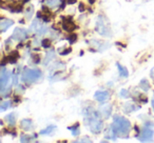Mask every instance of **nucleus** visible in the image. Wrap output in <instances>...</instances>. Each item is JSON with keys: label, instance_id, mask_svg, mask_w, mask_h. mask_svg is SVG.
<instances>
[{"label": "nucleus", "instance_id": "1", "mask_svg": "<svg viewBox=\"0 0 154 143\" xmlns=\"http://www.w3.org/2000/svg\"><path fill=\"white\" fill-rule=\"evenodd\" d=\"M111 127L113 128L114 132L116 133V135L118 137L127 138L129 133H130L131 124L129 122V120H127L126 118L122 117V116H115Z\"/></svg>", "mask_w": 154, "mask_h": 143}, {"label": "nucleus", "instance_id": "2", "mask_svg": "<svg viewBox=\"0 0 154 143\" xmlns=\"http://www.w3.org/2000/svg\"><path fill=\"white\" fill-rule=\"evenodd\" d=\"M86 121L87 124L90 127L91 132L94 133V134H98L101 132V128H103V122L99 119L98 114L95 111H93L92 109H89V112L86 113Z\"/></svg>", "mask_w": 154, "mask_h": 143}, {"label": "nucleus", "instance_id": "3", "mask_svg": "<svg viewBox=\"0 0 154 143\" xmlns=\"http://www.w3.org/2000/svg\"><path fill=\"white\" fill-rule=\"evenodd\" d=\"M40 77L41 72L39 70H24V72L22 73V80L28 83L36 81Z\"/></svg>", "mask_w": 154, "mask_h": 143}, {"label": "nucleus", "instance_id": "4", "mask_svg": "<svg viewBox=\"0 0 154 143\" xmlns=\"http://www.w3.org/2000/svg\"><path fill=\"white\" fill-rule=\"evenodd\" d=\"M63 19V22H62V28L66 32H73L74 30H76L77 26L74 24V22L71 20L70 17H66V18H62Z\"/></svg>", "mask_w": 154, "mask_h": 143}, {"label": "nucleus", "instance_id": "5", "mask_svg": "<svg viewBox=\"0 0 154 143\" xmlns=\"http://www.w3.org/2000/svg\"><path fill=\"white\" fill-rule=\"evenodd\" d=\"M140 141L143 142H148V141H151L153 138V130H150V128H143L140 133Z\"/></svg>", "mask_w": 154, "mask_h": 143}, {"label": "nucleus", "instance_id": "6", "mask_svg": "<svg viewBox=\"0 0 154 143\" xmlns=\"http://www.w3.org/2000/svg\"><path fill=\"white\" fill-rule=\"evenodd\" d=\"M26 32L24 30H22V28H17V30L14 31V34L12 35V38L13 39H16V40L18 41H21L23 40V39L26 38Z\"/></svg>", "mask_w": 154, "mask_h": 143}, {"label": "nucleus", "instance_id": "7", "mask_svg": "<svg viewBox=\"0 0 154 143\" xmlns=\"http://www.w3.org/2000/svg\"><path fill=\"white\" fill-rule=\"evenodd\" d=\"M9 78H10V75L7 73L5 68L2 67V70H1V79H0V84H1V91L5 90V85H7L8 81H9Z\"/></svg>", "mask_w": 154, "mask_h": 143}, {"label": "nucleus", "instance_id": "8", "mask_svg": "<svg viewBox=\"0 0 154 143\" xmlns=\"http://www.w3.org/2000/svg\"><path fill=\"white\" fill-rule=\"evenodd\" d=\"M94 97L97 101L103 102V101H106L108 98H109V93L106 92V91H97V92L95 93Z\"/></svg>", "mask_w": 154, "mask_h": 143}, {"label": "nucleus", "instance_id": "9", "mask_svg": "<svg viewBox=\"0 0 154 143\" xmlns=\"http://www.w3.org/2000/svg\"><path fill=\"white\" fill-rule=\"evenodd\" d=\"M18 58H19V53H18L17 51H14L8 56L7 60H8V62H10V63H15V62H17Z\"/></svg>", "mask_w": 154, "mask_h": 143}, {"label": "nucleus", "instance_id": "10", "mask_svg": "<svg viewBox=\"0 0 154 143\" xmlns=\"http://www.w3.org/2000/svg\"><path fill=\"white\" fill-rule=\"evenodd\" d=\"M13 24H14L13 20H2V21L0 22V28H1V32L7 31L8 28H9L11 25H13Z\"/></svg>", "mask_w": 154, "mask_h": 143}, {"label": "nucleus", "instance_id": "11", "mask_svg": "<svg viewBox=\"0 0 154 143\" xmlns=\"http://www.w3.org/2000/svg\"><path fill=\"white\" fill-rule=\"evenodd\" d=\"M116 66L118 67V70H119V75L122 76V77H128V70H127V67H125V66H122V64L119 63H116Z\"/></svg>", "mask_w": 154, "mask_h": 143}, {"label": "nucleus", "instance_id": "12", "mask_svg": "<svg viewBox=\"0 0 154 143\" xmlns=\"http://www.w3.org/2000/svg\"><path fill=\"white\" fill-rule=\"evenodd\" d=\"M7 120H8V122H9V125H11V126L15 125V123H16L15 113H11L9 116H7Z\"/></svg>", "mask_w": 154, "mask_h": 143}, {"label": "nucleus", "instance_id": "13", "mask_svg": "<svg viewBox=\"0 0 154 143\" xmlns=\"http://www.w3.org/2000/svg\"><path fill=\"white\" fill-rule=\"evenodd\" d=\"M116 136H117V135H116V133L114 132V130L112 127L109 128V130H107V133H106V135H105V137L107 139H115Z\"/></svg>", "mask_w": 154, "mask_h": 143}, {"label": "nucleus", "instance_id": "14", "mask_svg": "<svg viewBox=\"0 0 154 143\" xmlns=\"http://www.w3.org/2000/svg\"><path fill=\"white\" fill-rule=\"evenodd\" d=\"M31 126H32V121L30 119H24L21 121V127L23 130H28L29 128H31Z\"/></svg>", "mask_w": 154, "mask_h": 143}, {"label": "nucleus", "instance_id": "15", "mask_svg": "<svg viewBox=\"0 0 154 143\" xmlns=\"http://www.w3.org/2000/svg\"><path fill=\"white\" fill-rule=\"evenodd\" d=\"M55 128H56V126H55V125L49 126V127H47V128H45V130H41L40 134H41V135H47V134H50V133L53 132V130H55Z\"/></svg>", "mask_w": 154, "mask_h": 143}, {"label": "nucleus", "instance_id": "16", "mask_svg": "<svg viewBox=\"0 0 154 143\" xmlns=\"http://www.w3.org/2000/svg\"><path fill=\"white\" fill-rule=\"evenodd\" d=\"M51 44H52L51 40H50V39H48V38L43 39V40L41 41V45H42L45 49H48V47H50V46H51Z\"/></svg>", "mask_w": 154, "mask_h": 143}, {"label": "nucleus", "instance_id": "17", "mask_svg": "<svg viewBox=\"0 0 154 143\" xmlns=\"http://www.w3.org/2000/svg\"><path fill=\"white\" fill-rule=\"evenodd\" d=\"M47 4L51 7H56L58 4H59V2L56 1V0H49V1H47Z\"/></svg>", "mask_w": 154, "mask_h": 143}, {"label": "nucleus", "instance_id": "18", "mask_svg": "<svg viewBox=\"0 0 154 143\" xmlns=\"http://www.w3.org/2000/svg\"><path fill=\"white\" fill-rule=\"evenodd\" d=\"M68 40H69V42H70V43H74L75 41L77 40V35L72 34L71 36H69V37H68Z\"/></svg>", "mask_w": 154, "mask_h": 143}, {"label": "nucleus", "instance_id": "19", "mask_svg": "<svg viewBox=\"0 0 154 143\" xmlns=\"http://www.w3.org/2000/svg\"><path fill=\"white\" fill-rule=\"evenodd\" d=\"M10 106H11V102H10V101H5V102H2V104H1V109L5 111V109Z\"/></svg>", "mask_w": 154, "mask_h": 143}, {"label": "nucleus", "instance_id": "20", "mask_svg": "<svg viewBox=\"0 0 154 143\" xmlns=\"http://www.w3.org/2000/svg\"><path fill=\"white\" fill-rule=\"evenodd\" d=\"M32 140V136H24V135H22L21 136V142H28V141H31Z\"/></svg>", "mask_w": 154, "mask_h": 143}, {"label": "nucleus", "instance_id": "21", "mask_svg": "<svg viewBox=\"0 0 154 143\" xmlns=\"http://www.w3.org/2000/svg\"><path fill=\"white\" fill-rule=\"evenodd\" d=\"M33 60H34L35 63H39V62H40V56H39L38 54H34V55H33Z\"/></svg>", "mask_w": 154, "mask_h": 143}, {"label": "nucleus", "instance_id": "22", "mask_svg": "<svg viewBox=\"0 0 154 143\" xmlns=\"http://www.w3.org/2000/svg\"><path fill=\"white\" fill-rule=\"evenodd\" d=\"M78 9H79V12H85V9H86V7H85V5H84V3H79V7H78Z\"/></svg>", "mask_w": 154, "mask_h": 143}, {"label": "nucleus", "instance_id": "23", "mask_svg": "<svg viewBox=\"0 0 154 143\" xmlns=\"http://www.w3.org/2000/svg\"><path fill=\"white\" fill-rule=\"evenodd\" d=\"M120 94L122 95V97H124V98H127V97H129L128 92H126V91H125V90H122V92H120Z\"/></svg>", "mask_w": 154, "mask_h": 143}, {"label": "nucleus", "instance_id": "24", "mask_svg": "<svg viewBox=\"0 0 154 143\" xmlns=\"http://www.w3.org/2000/svg\"><path fill=\"white\" fill-rule=\"evenodd\" d=\"M72 52V49H66V51H63V52H61V55H68L69 53H71Z\"/></svg>", "mask_w": 154, "mask_h": 143}, {"label": "nucleus", "instance_id": "25", "mask_svg": "<svg viewBox=\"0 0 154 143\" xmlns=\"http://www.w3.org/2000/svg\"><path fill=\"white\" fill-rule=\"evenodd\" d=\"M76 2H77V0H68V1H66L68 4H74V3H76Z\"/></svg>", "mask_w": 154, "mask_h": 143}, {"label": "nucleus", "instance_id": "26", "mask_svg": "<svg viewBox=\"0 0 154 143\" xmlns=\"http://www.w3.org/2000/svg\"><path fill=\"white\" fill-rule=\"evenodd\" d=\"M151 78H152V80H153V82H154V66H153V68H152V70H151Z\"/></svg>", "mask_w": 154, "mask_h": 143}, {"label": "nucleus", "instance_id": "27", "mask_svg": "<svg viewBox=\"0 0 154 143\" xmlns=\"http://www.w3.org/2000/svg\"><path fill=\"white\" fill-rule=\"evenodd\" d=\"M94 2H95V0H89V3H90V4H93Z\"/></svg>", "mask_w": 154, "mask_h": 143}, {"label": "nucleus", "instance_id": "28", "mask_svg": "<svg viewBox=\"0 0 154 143\" xmlns=\"http://www.w3.org/2000/svg\"><path fill=\"white\" fill-rule=\"evenodd\" d=\"M152 106H153V109H154V96H153V99H152Z\"/></svg>", "mask_w": 154, "mask_h": 143}]
</instances>
